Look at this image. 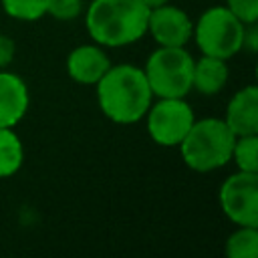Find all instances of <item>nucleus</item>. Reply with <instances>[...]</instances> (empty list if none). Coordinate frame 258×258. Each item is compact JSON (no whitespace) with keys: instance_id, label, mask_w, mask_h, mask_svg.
<instances>
[{"instance_id":"obj_5","label":"nucleus","mask_w":258,"mask_h":258,"mask_svg":"<svg viewBox=\"0 0 258 258\" xmlns=\"http://www.w3.org/2000/svg\"><path fill=\"white\" fill-rule=\"evenodd\" d=\"M246 24L240 22L226 6L204 10L194 22L191 38L202 54L230 60L244 48Z\"/></svg>"},{"instance_id":"obj_3","label":"nucleus","mask_w":258,"mask_h":258,"mask_svg":"<svg viewBox=\"0 0 258 258\" xmlns=\"http://www.w3.org/2000/svg\"><path fill=\"white\" fill-rule=\"evenodd\" d=\"M236 135L220 117L196 119L181 139L179 153L183 163L198 173H208L224 167L232 157Z\"/></svg>"},{"instance_id":"obj_11","label":"nucleus","mask_w":258,"mask_h":258,"mask_svg":"<svg viewBox=\"0 0 258 258\" xmlns=\"http://www.w3.org/2000/svg\"><path fill=\"white\" fill-rule=\"evenodd\" d=\"M30 105L28 87L16 73L0 71V127H16Z\"/></svg>"},{"instance_id":"obj_12","label":"nucleus","mask_w":258,"mask_h":258,"mask_svg":"<svg viewBox=\"0 0 258 258\" xmlns=\"http://www.w3.org/2000/svg\"><path fill=\"white\" fill-rule=\"evenodd\" d=\"M230 77L228 60L218 56L202 54L198 60H194V77H191V89H196L202 95H218Z\"/></svg>"},{"instance_id":"obj_14","label":"nucleus","mask_w":258,"mask_h":258,"mask_svg":"<svg viewBox=\"0 0 258 258\" xmlns=\"http://www.w3.org/2000/svg\"><path fill=\"white\" fill-rule=\"evenodd\" d=\"M224 250L228 258H256L258 256V228L238 226L226 238Z\"/></svg>"},{"instance_id":"obj_8","label":"nucleus","mask_w":258,"mask_h":258,"mask_svg":"<svg viewBox=\"0 0 258 258\" xmlns=\"http://www.w3.org/2000/svg\"><path fill=\"white\" fill-rule=\"evenodd\" d=\"M147 32L159 46H185L191 40L194 22L185 10L167 2L149 10Z\"/></svg>"},{"instance_id":"obj_16","label":"nucleus","mask_w":258,"mask_h":258,"mask_svg":"<svg viewBox=\"0 0 258 258\" xmlns=\"http://www.w3.org/2000/svg\"><path fill=\"white\" fill-rule=\"evenodd\" d=\"M46 2L48 0H0L2 10L10 18L24 22H34L46 16Z\"/></svg>"},{"instance_id":"obj_13","label":"nucleus","mask_w":258,"mask_h":258,"mask_svg":"<svg viewBox=\"0 0 258 258\" xmlns=\"http://www.w3.org/2000/svg\"><path fill=\"white\" fill-rule=\"evenodd\" d=\"M24 163V145L14 127H0V179L14 175Z\"/></svg>"},{"instance_id":"obj_6","label":"nucleus","mask_w":258,"mask_h":258,"mask_svg":"<svg viewBox=\"0 0 258 258\" xmlns=\"http://www.w3.org/2000/svg\"><path fill=\"white\" fill-rule=\"evenodd\" d=\"M143 119L149 137L157 145L177 147L196 121V115L185 97H157Z\"/></svg>"},{"instance_id":"obj_17","label":"nucleus","mask_w":258,"mask_h":258,"mask_svg":"<svg viewBox=\"0 0 258 258\" xmlns=\"http://www.w3.org/2000/svg\"><path fill=\"white\" fill-rule=\"evenodd\" d=\"M83 12V0H48L46 14L54 20H75Z\"/></svg>"},{"instance_id":"obj_9","label":"nucleus","mask_w":258,"mask_h":258,"mask_svg":"<svg viewBox=\"0 0 258 258\" xmlns=\"http://www.w3.org/2000/svg\"><path fill=\"white\" fill-rule=\"evenodd\" d=\"M111 58L97 42L79 44L67 56V73L79 85H97V81L111 67Z\"/></svg>"},{"instance_id":"obj_10","label":"nucleus","mask_w":258,"mask_h":258,"mask_svg":"<svg viewBox=\"0 0 258 258\" xmlns=\"http://www.w3.org/2000/svg\"><path fill=\"white\" fill-rule=\"evenodd\" d=\"M226 125L236 137L258 135V87L246 85L232 95L224 115Z\"/></svg>"},{"instance_id":"obj_18","label":"nucleus","mask_w":258,"mask_h":258,"mask_svg":"<svg viewBox=\"0 0 258 258\" xmlns=\"http://www.w3.org/2000/svg\"><path fill=\"white\" fill-rule=\"evenodd\" d=\"M226 8L246 26L258 20V0H226Z\"/></svg>"},{"instance_id":"obj_15","label":"nucleus","mask_w":258,"mask_h":258,"mask_svg":"<svg viewBox=\"0 0 258 258\" xmlns=\"http://www.w3.org/2000/svg\"><path fill=\"white\" fill-rule=\"evenodd\" d=\"M230 161H234L236 169H240V171L258 173V135L236 137Z\"/></svg>"},{"instance_id":"obj_7","label":"nucleus","mask_w":258,"mask_h":258,"mask_svg":"<svg viewBox=\"0 0 258 258\" xmlns=\"http://www.w3.org/2000/svg\"><path fill=\"white\" fill-rule=\"evenodd\" d=\"M218 202L232 224L258 228V173L238 169L228 175L220 185Z\"/></svg>"},{"instance_id":"obj_2","label":"nucleus","mask_w":258,"mask_h":258,"mask_svg":"<svg viewBox=\"0 0 258 258\" xmlns=\"http://www.w3.org/2000/svg\"><path fill=\"white\" fill-rule=\"evenodd\" d=\"M149 8L141 0H91L85 26L93 42L103 48H119L147 34Z\"/></svg>"},{"instance_id":"obj_20","label":"nucleus","mask_w":258,"mask_h":258,"mask_svg":"<svg viewBox=\"0 0 258 258\" xmlns=\"http://www.w3.org/2000/svg\"><path fill=\"white\" fill-rule=\"evenodd\" d=\"M141 2H143V4H145L149 10H151V8H157V6H163V4H167L169 0H141Z\"/></svg>"},{"instance_id":"obj_1","label":"nucleus","mask_w":258,"mask_h":258,"mask_svg":"<svg viewBox=\"0 0 258 258\" xmlns=\"http://www.w3.org/2000/svg\"><path fill=\"white\" fill-rule=\"evenodd\" d=\"M95 89L101 113L117 125L141 121L155 99L143 69L131 62L111 64L97 81Z\"/></svg>"},{"instance_id":"obj_19","label":"nucleus","mask_w":258,"mask_h":258,"mask_svg":"<svg viewBox=\"0 0 258 258\" xmlns=\"http://www.w3.org/2000/svg\"><path fill=\"white\" fill-rule=\"evenodd\" d=\"M16 56V42L6 36V34H0V71L8 69L12 64Z\"/></svg>"},{"instance_id":"obj_4","label":"nucleus","mask_w":258,"mask_h":258,"mask_svg":"<svg viewBox=\"0 0 258 258\" xmlns=\"http://www.w3.org/2000/svg\"><path fill=\"white\" fill-rule=\"evenodd\" d=\"M194 60L185 46L155 48L141 67L153 97H187L194 91Z\"/></svg>"}]
</instances>
